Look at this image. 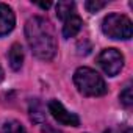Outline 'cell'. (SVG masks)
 I'll list each match as a JSON object with an SVG mask.
<instances>
[{
    "label": "cell",
    "instance_id": "10",
    "mask_svg": "<svg viewBox=\"0 0 133 133\" xmlns=\"http://www.w3.org/2000/svg\"><path fill=\"white\" fill-rule=\"evenodd\" d=\"M2 133H27V130L24 128V125L21 122H17V121H8L2 127Z\"/></svg>",
    "mask_w": 133,
    "mask_h": 133
},
{
    "label": "cell",
    "instance_id": "7",
    "mask_svg": "<svg viewBox=\"0 0 133 133\" xmlns=\"http://www.w3.org/2000/svg\"><path fill=\"white\" fill-rule=\"evenodd\" d=\"M82 25H83V21H82V17H80L77 13L68 16V17L63 21V36H64L66 39L74 38V36L82 30Z\"/></svg>",
    "mask_w": 133,
    "mask_h": 133
},
{
    "label": "cell",
    "instance_id": "12",
    "mask_svg": "<svg viewBox=\"0 0 133 133\" xmlns=\"http://www.w3.org/2000/svg\"><path fill=\"white\" fill-rule=\"evenodd\" d=\"M121 102L124 107H131L133 103V94H131V83H128L122 91H121V96H119Z\"/></svg>",
    "mask_w": 133,
    "mask_h": 133
},
{
    "label": "cell",
    "instance_id": "3",
    "mask_svg": "<svg viewBox=\"0 0 133 133\" xmlns=\"http://www.w3.org/2000/svg\"><path fill=\"white\" fill-rule=\"evenodd\" d=\"M102 31L111 39L127 41L131 38V33H133L131 21L125 14L111 13V14L105 16V19L102 21Z\"/></svg>",
    "mask_w": 133,
    "mask_h": 133
},
{
    "label": "cell",
    "instance_id": "1",
    "mask_svg": "<svg viewBox=\"0 0 133 133\" xmlns=\"http://www.w3.org/2000/svg\"><path fill=\"white\" fill-rule=\"evenodd\" d=\"M25 38L33 55L42 61L53 59L56 53V35L52 22L42 16H33L25 24Z\"/></svg>",
    "mask_w": 133,
    "mask_h": 133
},
{
    "label": "cell",
    "instance_id": "13",
    "mask_svg": "<svg viewBox=\"0 0 133 133\" xmlns=\"http://www.w3.org/2000/svg\"><path fill=\"white\" fill-rule=\"evenodd\" d=\"M108 3L107 2H99V0H88V2L85 3V8L89 11V13H97L100 10H103Z\"/></svg>",
    "mask_w": 133,
    "mask_h": 133
},
{
    "label": "cell",
    "instance_id": "4",
    "mask_svg": "<svg viewBox=\"0 0 133 133\" xmlns=\"http://www.w3.org/2000/svg\"><path fill=\"white\" fill-rule=\"evenodd\" d=\"M97 64L108 77H116L124 68V56L117 49H103L97 56Z\"/></svg>",
    "mask_w": 133,
    "mask_h": 133
},
{
    "label": "cell",
    "instance_id": "9",
    "mask_svg": "<svg viewBox=\"0 0 133 133\" xmlns=\"http://www.w3.org/2000/svg\"><path fill=\"white\" fill-rule=\"evenodd\" d=\"M75 13V3L74 2H58L56 3V16L58 19L64 21L68 16Z\"/></svg>",
    "mask_w": 133,
    "mask_h": 133
},
{
    "label": "cell",
    "instance_id": "11",
    "mask_svg": "<svg viewBox=\"0 0 133 133\" xmlns=\"http://www.w3.org/2000/svg\"><path fill=\"white\" fill-rule=\"evenodd\" d=\"M30 113H31V119L35 122H41L44 119V113H42V105L38 100H33L30 103Z\"/></svg>",
    "mask_w": 133,
    "mask_h": 133
},
{
    "label": "cell",
    "instance_id": "6",
    "mask_svg": "<svg viewBox=\"0 0 133 133\" xmlns=\"http://www.w3.org/2000/svg\"><path fill=\"white\" fill-rule=\"evenodd\" d=\"M16 25V14L11 6L0 3V38L10 35Z\"/></svg>",
    "mask_w": 133,
    "mask_h": 133
},
{
    "label": "cell",
    "instance_id": "15",
    "mask_svg": "<svg viewBox=\"0 0 133 133\" xmlns=\"http://www.w3.org/2000/svg\"><path fill=\"white\" fill-rule=\"evenodd\" d=\"M3 80V69H2V66H0V82Z\"/></svg>",
    "mask_w": 133,
    "mask_h": 133
},
{
    "label": "cell",
    "instance_id": "5",
    "mask_svg": "<svg viewBox=\"0 0 133 133\" xmlns=\"http://www.w3.org/2000/svg\"><path fill=\"white\" fill-rule=\"evenodd\" d=\"M47 108H49V113L53 116L55 121H58L59 124L63 125H69V127H78L80 125V117L69 111V110H66V107L56 100V99H52L49 103H47Z\"/></svg>",
    "mask_w": 133,
    "mask_h": 133
},
{
    "label": "cell",
    "instance_id": "14",
    "mask_svg": "<svg viewBox=\"0 0 133 133\" xmlns=\"http://www.w3.org/2000/svg\"><path fill=\"white\" fill-rule=\"evenodd\" d=\"M38 6L42 8V10H49V8L52 6V3H38Z\"/></svg>",
    "mask_w": 133,
    "mask_h": 133
},
{
    "label": "cell",
    "instance_id": "2",
    "mask_svg": "<svg viewBox=\"0 0 133 133\" xmlns=\"http://www.w3.org/2000/svg\"><path fill=\"white\" fill-rule=\"evenodd\" d=\"M74 85L78 92L86 97H100L105 96L108 91L103 77L97 71L86 66H82L74 72Z\"/></svg>",
    "mask_w": 133,
    "mask_h": 133
},
{
    "label": "cell",
    "instance_id": "8",
    "mask_svg": "<svg viewBox=\"0 0 133 133\" xmlns=\"http://www.w3.org/2000/svg\"><path fill=\"white\" fill-rule=\"evenodd\" d=\"M8 61L13 71H21L22 64H24V49L21 44H13L10 52H8Z\"/></svg>",
    "mask_w": 133,
    "mask_h": 133
}]
</instances>
